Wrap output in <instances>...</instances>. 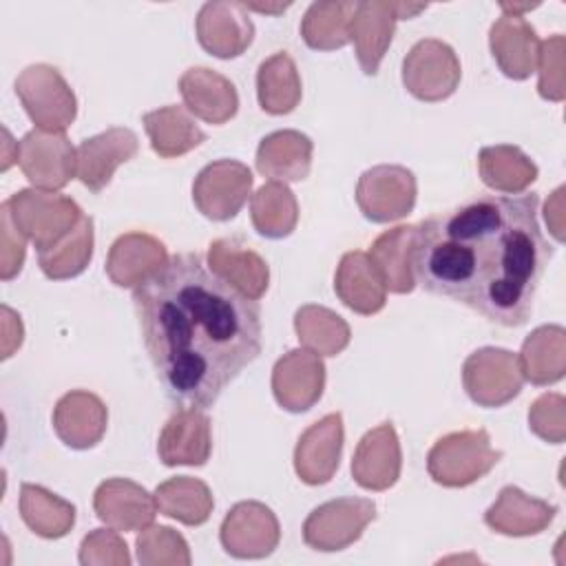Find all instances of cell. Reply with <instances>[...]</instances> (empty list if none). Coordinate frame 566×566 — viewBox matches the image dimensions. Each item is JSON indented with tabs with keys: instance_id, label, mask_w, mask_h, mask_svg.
Returning <instances> with one entry per match:
<instances>
[{
	"instance_id": "7a4b0ae2",
	"label": "cell",
	"mask_w": 566,
	"mask_h": 566,
	"mask_svg": "<svg viewBox=\"0 0 566 566\" xmlns=\"http://www.w3.org/2000/svg\"><path fill=\"white\" fill-rule=\"evenodd\" d=\"M537 192L482 195L416 226L411 270L429 294L489 323L520 327L553 256L537 221Z\"/></svg>"
},
{
	"instance_id": "4fadbf2b",
	"label": "cell",
	"mask_w": 566,
	"mask_h": 566,
	"mask_svg": "<svg viewBox=\"0 0 566 566\" xmlns=\"http://www.w3.org/2000/svg\"><path fill=\"white\" fill-rule=\"evenodd\" d=\"M221 546L237 559H261L274 553L281 539V526L270 506L245 500L237 502L221 522Z\"/></svg>"
},
{
	"instance_id": "e575fe53",
	"label": "cell",
	"mask_w": 566,
	"mask_h": 566,
	"mask_svg": "<svg viewBox=\"0 0 566 566\" xmlns=\"http://www.w3.org/2000/svg\"><path fill=\"white\" fill-rule=\"evenodd\" d=\"M20 515L44 539L64 537L75 524V506L71 502L31 482L20 486Z\"/></svg>"
},
{
	"instance_id": "ee69618b",
	"label": "cell",
	"mask_w": 566,
	"mask_h": 566,
	"mask_svg": "<svg viewBox=\"0 0 566 566\" xmlns=\"http://www.w3.org/2000/svg\"><path fill=\"white\" fill-rule=\"evenodd\" d=\"M0 276L2 281L13 279L24 263L27 237L13 223L7 201L0 206Z\"/></svg>"
},
{
	"instance_id": "7bdbcfd3",
	"label": "cell",
	"mask_w": 566,
	"mask_h": 566,
	"mask_svg": "<svg viewBox=\"0 0 566 566\" xmlns=\"http://www.w3.org/2000/svg\"><path fill=\"white\" fill-rule=\"evenodd\" d=\"M80 564H113V566H128L130 555L126 542L119 537L115 528H95L91 531L80 544Z\"/></svg>"
},
{
	"instance_id": "484cf974",
	"label": "cell",
	"mask_w": 566,
	"mask_h": 566,
	"mask_svg": "<svg viewBox=\"0 0 566 566\" xmlns=\"http://www.w3.org/2000/svg\"><path fill=\"white\" fill-rule=\"evenodd\" d=\"M312 139L301 130H274L259 142L256 170L272 181H303L312 170Z\"/></svg>"
},
{
	"instance_id": "4316f807",
	"label": "cell",
	"mask_w": 566,
	"mask_h": 566,
	"mask_svg": "<svg viewBox=\"0 0 566 566\" xmlns=\"http://www.w3.org/2000/svg\"><path fill=\"white\" fill-rule=\"evenodd\" d=\"M334 292L343 305L363 316L380 312L387 303V287L369 254L360 250L343 254L334 274Z\"/></svg>"
},
{
	"instance_id": "5bb4252c",
	"label": "cell",
	"mask_w": 566,
	"mask_h": 566,
	"mask_svg": "<svg viewBox=\"0 0 566 566\" xmlns=\"http://www.w3.org/2000/svg\"><path fill=\"white\" fill-rule=\"evenodd\" d=\"M325 387L323 358L305 347L290 349L283 354L272 369V394L274 400L292 413L312 409Z\"/></svg>"
},
{
	"instance_id": "8992f818",
	"label": "cell",
	"mask_w": 566,
	"mask_h": 566,
	"mask_svg": "<svg viewBox=\"0 0 566 566\" xmlns=\"http://www.w3.org/2000/svg\"><path fill=\"white\" fill-rule=\"evenodd\" d=\"M427 4L416 2H387L365 0L356 2V11L349 24V42H354L356 60L365 75H376L378 66L394 40L396 22L416 18Z\"/></svg>"
},
{
	"instance_id": "83f0119b",
	"label": "cell",
	"mask_w": 566,
	"mask_h": 566,
	"mask_svg": "<svg viewBox=\"0 0 566 566\" xmlns=\"http://www.w3.org/2000/svg\"><path fill=\"white\" fill-rule=\"evenodd\" d=\"M208 265L245 296L259 301L270 283L268 263L239 239H217L208 248Z\"/></svg>"
},
{
	"instance_id": "603a6c76",
	"label": "cell",
	"mask_w": 566,
	"mask_h": 566,
	"mask_svg": "<svg viewBox=\"0 0 566 566\" xmlns=\"http://www.w3.org/2000/svg\"><path fill=\"white\" fill-rule=\"evenodd\" d=\"M555 515V504L533 497L517 486H504L497 500L486 509L484 524L500 535L528 537L546 531Z\"/></svg>"
},
{
	"instance_id": "d6a6232c",
	"label": "cell",
	"mask_w": 566,
	"mask_h": 566,
	"mask_svg": "<svg viewBox=\"0 0 566 566\" xmlns=\"http://www.w3.org/2000/svg\"><path fill=\"white\" fill-rule=\"evenodd\" d=\"M478 172L484 186L497 192L517 195L537 179V166L517 146H484L478 155Z\"/></svg>"
},
{
	"instance_id": "d6986e66",
	"label": "cell",
	"mask_w": 566,
	"mask_h": 566,
	"mask_svg": "<svg viewBox=\"0 0 566 566\" xmlns=\"http://www.w3.org/2000/svg\"><path fill=\"white\" fill-rule=\"evenodd\" d=\"M402 453L391 422L369 429L356 444L352 458V478L367 491H387L400 478Z\"/></svg>"
},
{
	"instance_id": "9a60e30c",
	"label": "cell",
	"mask_w": 566,
	"mask_h": 566,
	"mask_svg": "<svg viewBox=\"0 0 566 566\" xmlns=\"http://www.w3.org/2000/svg\"><path fill=\"white\" fill-rule=\"evenodd\" d=\"M345 442L343 416L327 413L310 424L296 440L294 447V471L301 482L318 486L327 484L340 464Z\"/></svg>"
},
{
	"instance_id": "836d02e7",
	"label": "cell",
	"mask_w": 566,
	"mask_h": 566,
	"mask_svg": "<svg viewBox=\"0 0 566 566\" xmlns=\"http://www.w3.org/2000/svg\"><path fill=\"white\" fill-rule=\"evenodd\" d=\"M155 500H157L159 513L186 526L206 524L214 509V500L208 484L190 475H177L161 482L155 489Z\"/></svg>"
},
{
	"instance_id": "60d3db41",
	"label": "cell",
	"mask_w": 566,
	"mask_h": 566,
	"mask_svg": "<svg viewBox=\"0 0 566 566\" xmlns=\"http://www.w3.org/2000/svg\"><path fill=\"white\" fill-rule=\"evenodd\" d=\"M564 46H566V40L562 33H555L548 40L539 42L537 66H535V71L539 73L537 93H539V97H544L548 102H562L566 95Z\"/></svg>"
},
{
	"instance_id": "d4e9b609",
	"label": "cell",
	"mask_w": 566,
	"mask_h": 566,
	"mask_svg": "<svg viewBox=\"0 0 566 566\" xmlns=\"http://www.w3.org/2000/svg\"><path fill=\"white\" fill-rule=\"evenodd\" d=\"M166 245L146 232H126L108 250L106 274L117 287H137L168 261Z\"/></svg>"
},
{
	"instance_id": "cb8c5ba5",
	"label": "cell",
	"mask_w": 566,
	"mask_h": 566,
	"mask_svg": "<svg viewBox=\"0 0 566 566\" xmlns=\"http://www.w3.org/2000/svg\"><path fill=\"white\" fill-rule=\"evenodd\" d=\"M489 46L495 64L511 80H526L537 66L539 38L522 15L502 13L491 24Z\"/></svg>"
},
{
	"instance_id": "7c38bea8",
	"label": "cell",
	"mask_w": 566,
	"mask_h": 566,
	"mask_svg": "<svg viewBox=\"0 0 566 566\" xmlns=\"http://www.w3.org/2000/svg\"><path fill=\"white\" fill-rule=\"evenodd\" d=\"M252 172L237 159H217L199 170L192 184L197 210L212 221H228L239 214L252 195Z\"/></svg>"
},
{
	"instance_id": "e0dca14e",
	"label": "cell",
	"mask_w": 566,
	"mask_h": 566,
	"mask_svg": "<svg viewBox=\"0 0 566 566\" xmlns=\"http://www.w3.org/2000/svg\"><path fill=\"white\" fill-rule=\"evenodd\" d=\"M93 511L99 522L115 531H142L157 515V500L142 484L126 478L104 480L93 495Z\"/></svg>"
},
{
	"instance_id": "6da1fadb",
	"label": "cell",
	"mask_w": 566,
	"mask_h": 566,
	"mask_svg": "<svg viewBox=\"0 0 566 566\" xmlns=\"http://www.w3.org/2000/svg\"><path fill=\"white\" fill-rule=\"evenodd\" d=\"M133 305L157 380L181 407H212L261 354L259 301L214 274L199 252L170 256L133 290Z\"/></svg>"
},
{
	"instance_id": "f6af8a7d",
	"label": "cell",
	"mask_w": 566,
	"mask_h": 566,
	"mask_svg": "<svg viewBox=\"0 0 566 566\" xmlns=\"http://www.w3.org/2000/svg\"><path fill=\"white\" fill-rule=\"evenodd\" d=\"M564 188L559 186L553 197L546 201V208H544V217H546V223L551 226V232L557 241H564V221H562V212H564Z\"/></svg>"
},
{
	"instance_id": "4dcf8cb0",
	"label": "cell",
	"mask_w": 566,
	"mask_h": 566,
	"mask_svg": "<svg viewBox=\"0 0 566 566\" xmlns=\"http://www.w3.org/2000/svg\"><path fill=\"white\" fill-rule=\"evenodd\" d=\"M416 226H396L382 232L369 248V259L378 270L385 287L394 294H409L416 287L413 256Z\"/></svg>"
},
{
	"instance_id": "7dc6e473",
	"label": "cell",
	"mask_w": 566,
	"mask_h": 566,
	"mask_svg": "<svg viewBox=\"0 0 566 566\" xmlns=\"http://www.w3.org/2000/svg\"><path fill=\"white\" fill-rule=\"evenodd\" d=\"M243 7L250 11V9H254V11H259V13H281V11H285L287 7H290V2H285V4H259V2H243Z\"/></svg>"
},
{
	"instance_id": "3957f363",
	"label": "cell",
	"mask_w": 566,
	"mask_h": 566,
	"mask_svg": "<svg viewBox=\"0 0 566 566\" xmlns=\"http://www.w3.org/2000/svg\"><path fill=\"white\" fill-rule=\"evenodd\" d=\"M500 460L502 451L493 449L486 429L453 431L433 442L427 453V471L433 482L460 489L484 478Z\"/></svg>"
},
{
	"instance_id": "f546056e",
	"label": "cell",
	"mask_w": 566,
	"mask_h": 566,
	"mask_svg": "<svg viewBox=\"0 0 566 566\" xmlns=\"http://www.w3.org/2000/svg\"><path fill=\"white\" fill-rule=\"evenodd\" d=\"M142 124L150 139V148L164 159L181 157L206 142V133L197 126L186 106H161L146 113Z\"/></svg>"
},
{
	"instance_id": "8fae6325",
	"label": "cell",
	"mask_w": 566,
	"mask_h": 566,
	"mask_svg": "<svg viewBox=\"0 0 566 566\" xmlns=\"http://www.w3.org/2000/svg\"><path fill=\"white\" fill-rule=\"evenodd\" d=\"M376 520V504L367 497H336L316 506L303 522V542L321 553L352 546L369 522Z\"/></svg>"
},
{
	"instance_id": "ffe728a7",
	"label": "cell",
	"mask_w": 566,
	"mask_h": 566,
	"mask_svg": "<svg viewBox=\"0 0 566 566\" xmlns=\"http://www.w3.org/2000/svg\"><path fill=\"white\" fill-rule=\"evenodd\" d=\"M139 142L130 128L113 126L99 135L80 142L77 150V172L75 177L91 190H104L117 166L126 164L137 155Z\"/></svg>"
},
{
	"instance_id": "74e56055",
	"label": "cell",
	"mask_w": 566,
	"mask_h": 566,
	"mask_svg": "<svg viewBox=\"0 0 566 566\" xmlns=\"http://www.w3.org/2000/svg\"><path fill=\"white\" fill-rule=\"evenodd\" d=\"M356 2H312L301 20V35L314 51H336L349 42Z\"/></svg>"
},
{
	"instance_id": "52a82bcc",
	"label": "cell",
	"mask_w": 566,
	"mask_h": 566,
	"mask_svg": "<svg viewBox=\"0 0 566 566\" xmlns=\"http://www.w3.org/2000/svg\"><path fill=\"white\" fill-rule=\"evenodd\" d=\"M462 66L455 51L436 38L418 40L402 60V84L420 102H442L460 84Z\"/></svg>"
},
{
	"instance_id": "9c48e42d",
	"label": "cell",
	"mask_w": 566,
	"mask_h": 566,
	"mask_svg": "<svg viewBox=\"0 0 566 566\" xmlns=\"http://www.w3.org/2000/svg\"><path fill=\"white\" fill-rule=\"evenodd\" d=\"M462 385L480 407L495 409L511 402L524 385L517 354L502 347L475 349L462 365Z\"/></svg>"
},
{
	"instance_id": "b9f144b4",
	"label": "cell",
	"mask_w": 566,
	"mask_h": 566,
	"mask_svg": "<svg viewBox=\"0 0 566 566\" xmlns=\"http://www.w3.org/2000/svg\"><path fill=\"white\" fill-rule=\"evenodd\" d=\"M531 431L551 444L566 438V400L562 394H542L528 409Z\"/></svg>"
},
{
	"instance_id": "ab89813d",
	"label": "cell",
	"mask_w": 566,
	"mask_h": 566,
	"mask_svg": "<svg viewBox=\"0 0 566 566\" xmlns=\"http://www.w3.org/2000/svg\"><path fill=\"white\" fill-rule=\"evenodd\" d=\"M137 559L144 566H188L190 564V548L186 539L172 531L170 526L148 524L135 539Z\"/></svg>"
},
{
	"instance_id": "f35d334b",
	"label": "cell",
	"mask_w": 566,
	"mask_h": 566,
	"mask_svg": "<svg viewBox=\"0 0 566 566\" xmlns=\"http://www.w3.org/2000/svg\"><path fill=\"white\" fill-rule=\"evenodd\" d=\"M93 256V219L82 214L77 226L53 248L38 252V265L51 281L73 279L84 272Z\"/></svg>"
},
{
	"instance_id": "8d00e7d4",
	"label": "cell",
	"mask_w": 566,
	"mask_h": 566,
	"mask_svg": "<svg viewBox=\"0 0 566 566\" xmlns=\"http://www.w3.org/2000/svg\"><path fill=\"white\" fill-rule=\"evenodd\" d=\"M294 329L301 345L318 356L340 354L352 338L343 316L323 305H303L294 314Z\"/></svg>"
},
{
	"instance_id": "f1b7e54d",
	"label": "cell",
	"mask_w": 566,
	"mask_h": 566,
	"mask_svg": "<svg viewBox=\"0 0 566 566\" xmlns=\"http://www.w3.org/2000/svg\"><path fill=\"white\" fill-rule=\"evenodd\" d=\"M524 380L537 387L553 385L566 371V329L562 325H542L533 329L517 356Z\"/></svg>"
},
{
	"instance_id": "44dd1931",
	"label": "cell",
	"mask_w": 566,
	"mask_h": 566,
	"mask_svg": "<svg viewBox=\"0 0 566 566\" xmlns=\"http://www.w3.org/2000/svg\"><path fill=\"white\" fill-rule=\"evenodd\" d=\"M108 411L99 396L86 389L64 394L53 407V429L71 449H91L106 433Z\"/></svg>"
},
{
	"instance_id": "30bf717a",
	"label": "cell",
	"mask_w": 566,
	"mask_h": 566,
	"mask_svg": "<svg viewBox=\"0 0 566 566\" xmlns=\"http://www.w3.org/2000/svg\"><path fill=\"white\" fill-rule=\"evenodd\" d=\"M15 164L38 190L55 192L77 172V150L64 133L33 128L15 144Z\"/></svg>"
},
{
	"instance_id": "ba28073f",
	"label": "cell",
	"mask_w": 566,
	"mask_h": 566,
	"mask_svg": "<svg viewBox=\"0 0 566 566\" xmlns=\"http://www.w3.org/2000/svg\"><path fill=\"white\" fill-rule=\"evenodd\" d=\"M416 175L398 164L367 168L356 184V203L365 219L389 223L407 217L416 206Z\"/></svg>"
},
{
	"instance_id": "5b68a950",
	"label": "cell",
	"mask_w": 566,
	"mask_h": 566,
	"mask_svg": "<svg viewBox=\"0 0 566 566\" xmlns=\"http://www.w3.org/2000/svg\"><path fill=\"white\" fill-rule=\"evenodd\" d=\"M15 95L40 130L64 133L77 115V102L71 86L51 64L27 66L15 77Z\"/></svg>"
},
{
	"instance_id": "bcb514c9",
	"label": "cell",
	"mask_w": 566,
	"mask_h": 566,
	"mask_svg": "<svg viewBox=\"0 0 566 566\" xmlns=\"http://www.w3.org/2000/svg\"><path fill=\"white\" fill-rule=\"evenodd\" d=\"M535 7H539V2H500V9L511 15H522L524 11H531Z\"/></svg>"
},
{
	"instance_id": "d590c367",
	"label": "cell",
	"mask_w": 566,
	"mask_h": 566,
	"mask_svg": "<svg viewBox=\"0 0 566 566\" xmlns=\"http://www.w3.org/2000/svg\"><path fill=\"white\" fill-rule=\"evenodd\" d=\"M250 217L254 230L265 239H283L292 234L298 221V203L294 192L281 181L263 184L250 199Z\"/></svg>"
},
{
	"instance_id": "2e32d148",
	"label": "cell",
	"mask_w": 566,
	"mask_h": 566,
	"mask_svg": "<svg viewBox=\"0 0 566 566\" xmlns=\"http://www.w3.org/2000/svg\"><path fill=\"white\" fill-rule=\"evenodd\" d=\"M197 40L214 57H239L254 40V24L243 2L212 0L197 13Z\"/></svg>"
},
{
	"instance_id": "ac0fdd59",
	"label": "cell",
	"mask_w": 566,
	"mask_h": 566,
	"mask_svg": "<svg viewBox=\"0 0 566 566\" xmlns=\"http://www.w3.org/2000/svg\"><path fill=\"white\" fill-rule=\"evenodd\" d=\"M212 451L210 418L203 409L179 407L164 424L157 440V455L166 467H201Z\"/></svg>"
},
{
	"instance_id": "277c9868",
	"label": "cell",
	"mask_w": 566,
	"mask_h": 566,
	"mask_svg": "<svg viewBox=\"0 0 566 566\" xmlns=\"http://www.w3.org/2000/svg\"><path fill=\"white\" fill-rule=\"evenodd\" d=\"M7 206L13 223L38 252L60 243L82 219V210L71 197L38 188L13 192Z\"/></svg>"
},
{
	"instance_id": "1f68e13d",
	"label": "cell",
	"mask_w": 566,
	"mask_h": 566,
	"mask_svg": "<svg viewBox=\"0 0 566 566\" xmlns=\"http://www.w3.org/2000/svg\"><path fill=\"white\" fill-rule=\"evenodd\" d=\"M301 95V75L290 53L279 51L259 64L256 99L265 113L287 115L298 106Z\"/></svg>"
},
{
	"instance_id": "7402d4cb",
	"label": "cell",
	"mask_w": 566,
	"mask_h": 566,
	"mask_svg": "<svg viewBox=\"0 0 566 566\" xmlns=\"http://www.w3.org/2000/svg\"><path fill=\"white\" fill-rule=\"evenodd\" d=\"M179 93L190 115L208 124H226L239 111V95L234 84L208 66L188 69L179 77Z\"/></svg>"
}]
</instances>
